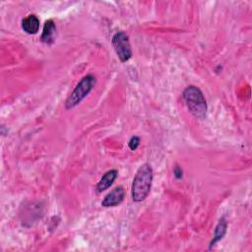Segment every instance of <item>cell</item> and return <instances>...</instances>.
Returning a JSON list of instances; mask_svg holds the SVG:
<instances>
[{"label":"cell","instance_id":"obj_1","mask_svg":"<svg viewBox=\"0 0 252 252\" xmlns=\"http://www.w3.org/2000/svg\"><path fill=\"white\" fill-rule=\"evenodd\" d=\"M153 183V169L149 164L139 168L133 179L131 187V195L134 202L144 201L150 194Z\"/></svg>","mask_w":252,"mask_h":252},{"label":"cell","instance_id":"obj_2","mask_svg":"<svg viewBox=\"0 0 252 252\" xmlns=\"http://www.w3.org/2000/svg\"><path fill=\"white\" fill-rule=\"evenodd\" d=\"M182 97L187 109L195 117H205L207 112V103L199 88L196 86L187 87L182 94Z\"/></svg>","mask_w":252,"mask_h":252},{"label":"cell","instance_id":"obj_3","mask_svg":"<svg viewBox=\"0 0 252 252\" xmlns=\"http://www.w3.org/2000/svg\"><path fill=\"white\" fill-rule=\"evenodd\" d=\"M96 77L89 74L85 76L75 87L70 96L67 98L65 102V108L67 110H71L78 106L94 89L96 85Z\"/></svg>","mask_w":252,"mask_h":252},{"label":"cell","instance_id":"obj_4","mask_svg":"<svg viewBox=\"0 0 252 252\" xmlns=\"http://www.w3.org/2000/svg\"><path fill=\"white\" fill-rule=\"evenodd\" d=\"M111 44L121 62H126L131 58L132 48L129 37L124 32H118V33H116L112 37Z\"/></svg>","mask_w":252,"mask_h":252},{"label":"cell","instance_id":"obj_5","mask_svg":"<svg viewBox=\"0 0 252 252\" xmlns=\"http://www.w3.org/2000/svg\"><path fill=\"white\" fill-rule=\"evenodd\" d=\"M125 197V191L122 186H118L110 191L103 200L102 205L104 207H113L122 203Z\"/></svg>","mask_w":252,"mask_h":252},{"label":"cell","instance_id":"obj_6","mask_svg":"<svg viewBox=\"0 0 252 252\" xmlns=\"http://www.w3.org/2000/svg\"><path fill=\"white\" fill-rule=\"evenodd\" d=\"M22 29L29 35L37 34L40 29V19L35 14L27 16L22 21Z\"/></svg>","mask_w":252,"mask_h":252},{"label":"cell","instance_id":"obj_7","mask_svg":"<svg viewBox=\"0 0 252 252\" xmlns=\"http://www.w3.org/2000/svg\"><path fill=\"white\" fill-rule=\"evenodd\" d=\"M55 38H56V26L52 20H47L44 26L41 41L47 45H51L54 43Z\"/></svg>","mask_w":252,"mask_h":252},{"label":"cell","instance_id":"obj_8","mask_svg":"<svg viewBox=\"0 0 252 252\" xmlns=\"http://www.w3.org/2000/svg\"><path fill=\"white\" fill-rule=\"evenodd\" d=\"M117 175H118V172L116 170H111V171H109L108 173H106L97 185V188H96L97 192L102 193L103 191L109 189L112 185L114 180L116 179Z\"/></svg>","mask_w":252,"mask_h":252},{"label":"cell","instance_id":"obj_9","mask_svg":"<svg viewBox=\"0 0 252 252\" xmlns=\"http://www.w3.org/2000/svg\"><path fill=\"white\" fill-rule=\"evenodd\" d=\"M227 228H228L227 220H226L224 218H222V219H220V220H219V223H218V225H217V227H216V229H215L214 237H213L212 241L210 242V247H209L210 249H212L213 246H214L217 242H219L220 240L223 239V237L225 236V235H226V233H227Z\"/></svg>","mask_w":252,"mask_h":252},{"label":"cell","instance_id":"obj_10","mask_svg":"<svg viewBox=\"0 0 252 252\" xmlns=\"http://www.w3.org/2000/svg\"><path fill=\"white\" fill-rule=\"evenodd\" d=\"M140 145V138L138 136H133L128 142V147L131 151H135Z\"/></svg>","mask_w":252,"mask_h":252},{"label":"cell","instance_id":"obj_11","mask_svg":"<svg viewBox=\"0 0 252 252\" xmlns=\"http://www.w3.org/2000/svg\"><path fill=\"white\" fill-rule=\"evenodd\" d=\"M173 173H174V176H175L177 179H179V178L182 177V170H181L179 167H176V168L174 169Z\"/></svg>","mask_w":252,"mask_h":252}]
</instances>
